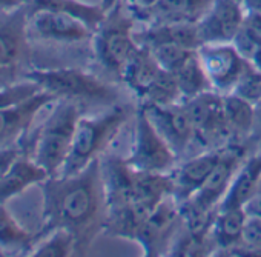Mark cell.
Returning a JSON list of instances; mask_svg holds the SVG:
<instances>
[{
  "label": "cell",
  "instance_id": "cell-8",
  "mask_svg": "<svg viewBox=\"0 0 261 257\" xmlns=\"http://www.w3.org/2000/svg\"><path fill=\"white\" fill-rule=\"evenodd\" d=\"M181 223L180 205L172 196H169L152 209L134 242L143 248V254L148 257L169 255Z\"/></svg>",
  "mask_w": 261,
  "mask_h": 257
},
{
  "label": "cell",
  "instance_id": "cell-34",
  "mask_svg": "<svg viewBox=\"0 0 261 257\" xmlns=\"http://www.w3.org/2000/svg\"><path fill=\"white\" fill-rule=\"evenodd\" d=\"M244 213L252 217H261V180L258 183V188L255 194L250 197V200L243 206Z\"/></svg>",
  "mask_w": 261,
  "mask_h": 257
},
{
  "label": "cell",
  "instance_id": "cell-4",
  "mask_svg": "<svg viewBox=\"0 0 261 257\" xmlns=\"http://www.w3.org/2000/svg\"><path fill=\"white\" fill-rule=\"evenodd\" d=\"M137 20L123 0L106 10L103 20L92 37V48L97 62L109 74L121 79V74L139 50L134 33Z\"/></svg>",
  "mask_w": 261,
  "mask_h": 257
},
{
  "label": "cell",
  "instance_id": "cell-11",
  "mask_svg": "<svg viewBox=\"0 0 261 257\" xmlns=\"http://www.w3.org/2000/svg\"><path fill=\"white\" fill-rule=\"evenodd\" d=\"M34 50L28 36L27 4L14 11L0 14V65L27 73Z\"/></svg>",
  "mask_w": 261,
  "mask_h": 257
},
{
  "label": "cell",
  "instance_id": "cell-41",
  "mask_svg": "<svg viewBox=\"0 0 261 257\" xmlns=\"http://www.w3.org/2000/svg\"><path fill=\"white\" fill-rule=\"evenodd\" d=\"M256 150H258V151H261V142H259V144L256 145Z\"/></svg>",
  "mask_w": 261,
  "mask_h": 257
},
{
  "label": "cell",
  "instance_id": "cell-27",
  "mask_svg": "<svg viewBox=\"0 0 261 257\" xmlns=\"http://www.w3.org/2000/svg\"><path fill=\"white\" fill-rule=\"evenodd\" d=\"M240 54L261 69V14H247L232 42Z\"/></svg>",
  "mask_w": 261,
  "mask_h": 257
},
{
  "label": "cell",
  "instance_id": "cell-13",
  "mask_svg": "<svg viewBox=\"0 0 261 257\" xmlns=\"http://www.w3.org/2000/svg\"><path fill=\"white\" fill-rule=\"evenodd\" d=\"M244 159H246V147L244 145L226 147L220 162L217 163L215 170L207 177L204 185L186 202H189L192 206H195L201 211H206V213L217 211L230 186V182H232L235 173L238 171V168Z\"/></svg>",
  "mask_w": 261,
  "mask_h": 257
},
{
  "label": "cell",
  "instance_id": "cell-25",
  "mask_svg": "<svg viewBox=\"0 0 261 257\" xmlns=\"http://www.w3.org/2000/svg\"><path fill=\"white\" fill-rule=\"evenodd\" d=\"M27 7L30 13L37 10H51L71 14L85 22L94 33L106 13L101 5H91L80 0H27Z\"/></svg>",
  "mask_w": 261,
  "mask_h": 257
},
{
  "label": "cell",
  "instance_id": "cell-1",
  "mask_svg": "<svg viewBox=\"0 0 261 257\" xmlns=\"http://www.w3.org/2000/svg\"><path fill=\"white\" fill-rule=\"evenodd\" d=\"M39 188L42 225L36 232V243L51 231L63 228L75 239V255L88 254L94 240L105 232L108 219L100 157L75 174L48 177Z\"/></svg>",
  "mask_w": 261,
  "mask_h": 257
},
{
  "label": "cell",
  "instance_id": "cell-15",
  "mask_svg": "<svg viewBox=\"0 0 261 257\" xmlns=\"http://www.w3.org/2000/svg\"><path fill=\"white\" fill-rule=\"evenodd\" d=\"M246 19V10L238 0H214L206 16L198 22L201 45L232 43Z\"/></svg>",
  "mask_w": 261,
  "mask_h": 257
},
{
  "label": "cell",
  "instance_id": "cell-28",
  "mask_svg": "<svg viewBox=\"0 0 261 257\" xmlns=\"http://www.w3.org/2000/svg\"><path fill=\"white\" fill-rule=\"evenodd\" d=\"M75 239L74 236L63 229H54L51 231L48 236H45L43 239H40L36 246L33 248V251L30 252V255L34 257H69V255H75Z\"/></svg>",
  "mask_w": 261,
  "mask_h": 257
},
{
  "label": "cell",
  "instance_id": "cell-9",
  "mask_svg": "<svg viewBox=\"0 0 261 257\" xmlns=\"http://www.w3.org/2000/svg\"><path fill=\"white\" fill-rule=\"evenodd\" d=\"M148 119L171 147L178 162L186 159L191 148L195 145V130L188 115L183 102L172 105L140 103Z\"/></svg>",
  "mask_w": 261,
  "mask_h": 257
},
{
  "label": "cell",
  "instance_id": "cell-20",
  "mask_svg": "<svg viewBox=\"0 0 261 257\" xmlns=\"http://www.w3.org/2000/svg\"><path fill=\"white\" fill-rule=\"evenodd\" d=\"M259 180H261V151L256 150L255 153L247 156L240 165L218 209L243 208L255 194Z\"/></svg>",
  "mask_w": 261,
  "mask_h": 257
},
{
  "label": "cell",
  "instance_id": "cell-7",
  "mask_svg": "<svg viewBox=\"0 0 261 257\" xmlns=\"http://www.w3.org/2000/svg\"><path fill=\"white\" fill-rule=\"evenodd\" d=\"M124 160L139 171L160 174L171 173L178 163L177 156L159 134L142 106L136 112L133 142Z\"/></svg>",
  "mask_w": 261,
  "mask_h": 257
},
{
  "label": "cell",
  "instance_id": "cell-31",
  "mask_svg": "<svg viewBox=\"0 0 261 257\" xmlns=\"http://www.w3.org/2000/svg\"><path fill=\"white\" fill-rule=\"evenodd\" d=\"M40 89L42 88L37 83H34L28 79H25L23 82H16L8 86H2L0 88V109L11 106L14 103H19V102L34 96Z\"/></svg>",
  "mask_w": 261,
  "mask_h": 257
},
{
  "label": "cell",
  "instance_id": "cell-21",
  "mask_svg": "<svg viewBox=\"0 0 261 257\" xmlns=\"http://www.w3.org/2000/svg\"><path fill=\"white\" fill-rule=\"evenodd\" d=\"M163 71L165 69L154 59L152 53L146 46L139 45V50L130 57L121 74V80L137 94L139 99H143V96L159 80Z\"/></svg>",
  "mask_w": 261,
  "mask_h": 257
},
{
  "label": "cell",
  "instance_id": "cell-32",
  "mask_svg": "<svg viewBox=\"0 0 261 257\" xmlns=\"http://www.w3.org/2000/svg\"><path fill=\"white\" fill-rule=\"evenodd\" d=\"M241 245L246 246L250 255H261V217L247 216Z\"/></svg>",
  "mask_w": 261,
  "mask_h": 257
},
{
  "label": "cell",
  "instance_id": "cell-16",
  "mask_svg": "<svg viewBox=\"0 0 261 257\" xmlns=\"http://www.w3.org/2000/svg\"><path fill=\"white\" fill-rule=\"evenodd\" d=\"M59 99L54 94L40 89L34 96L0 109V148L17 147L36 115L48 102Z\"/></svg>",
  "mask_w": 261,
  "mask_h": 257
},
{
  "label": "cell",
  "instance_id": "cell-29",
  "mask_svg": "<svg viewBox=\"0 0 261 257\" xmlns=\"http://www.w3.org/2000/svg\"><path fill=\"white\" fill-rule=\"evenodd\" d=\"M154 59L159 62V65L168 71L175 73L197 50H189L186 46H181L178 43H159L148 48Z\"/></svg>",
  "mask_w": 261,
  "mask_h": 257
},
{
  "label": "cell",
  "instance_id": "cell-6",
  "mask_svg": "<svg viewBox=\"0 0 261 257\" xmlns=\"http://www.w3.org/2000/svg\"><path fill=\"white\" fill-rule=\"evenodd\" d=\"M188 115L195 130V145L206 150L235 145L230 128L224 117L223 96L206 91L192 99L183 100Z\"/></svg>",
  "mask_w": 261,
  "mask_h": 257
},
{
  "label": "cell",
  "instance_id": "cell-35",
  "mask_svg": "<svg viewBox=\"0 0 261 257\" xmlns=\"http://www.w3.org/2000/svg\"><path fill=\"white\" fill-rule=\"evenodd\" d=\"M19 76L23 77V73H20L19 69H14V68H8V66L0 65V88L16 83Z\"/></svg>",
  "mask_w": 261,
  "mask_h": 257
},
{
  "label": "cell",
  "instance_id": "cell-37",
  "mask_svg": "<svg viewBox=\"0 0 261 257\" xmlns=\"http://www.w3.org/2000/svg\"><path fill=\"white\" fill-rule=\"evenodd\" d=\"M123 2L127 5L130 13H139V11L152 8L154 5H157L160 2V0H123Z\"/></svg>",
  "mask_w": 261,
  "mask_h": 257
},
{
  "label": "cell",
  "instance_id": "cell-43",
  "mask_svg": "<svg viewBox=\"0 0 261 257\" xmlns=\"http://www.w3.org/2000/svg\"><path fill=\"white\" fill-rule=\"evenodd\" d=\"M238 2H241V0H238Z\"/></svg>",
  "mask_w": 261,
  "mask_h": 257
},
{
  "label": "cell",
  "instance_id": "cell-22",
  "mask_svg": "<svg viewBox=\"0 0 261 257\" xmlns=\"http://www.w3.org/2000/svg\"><path fill=\"white\" fill-rule=\"evenodd\" d=\"M247 214L243 208L218 209L212 223L211 236L215 245V255L241 245Z\"/></svg>",
  "mask_w": 261,
  "mask_h": 257
},
{
  "label": "cell",
  "instance_id": "cell-23",
  "mask_svg": "<svg viewBox=\"0 0 261 257\" xmlns=\"http://www.w3.org/2000/svg\"><path fill=\"white\" fill-rule=\"evenodd\" d=\"M223 109L235 145H243L244 142L249 145L255 122V105L230 92L223 96Z\"/></svg>",
  "mask_w": 261,
  "mask_h": 257
},
{
  "label": "cell",
  "instance_id": "cell-12",
  "mask_svg": "<svg viewBox=\"0 0 261 257\" xmlns=\"http://www.w3.org/2000/svg\"><path fill=\"white\" fill-rule=\"evenodd\" d=\"M197 53L212 85V89L221 96L230 94L247 62L235 48V45H201Z\"/></svg>",
  "mask_w": 261,
  "mask_h": 257
},
{
  "label": "cell",
  "instance_id": "cell-18",
  "mask_svg": "<svg viewBox=\"0 0 261 257\" xmlns=\"http://www.w3.org/2000/svg\"><path fill=\"white\" fill-rule=\"evenodd\" d=\"M134 37L140 46L146 48L159 43H178L189 50H198L201 46L198 24L137 25Z\"/></svg>",
  "mask_w": 261,
  "mask_h": 257
},
{
  "label": "cell",
  "instance_id": "cell-42",
  "mask_svg": "<svg viewBox=\"0 0 261 257\" xmlns=\"http://www.w3.org/2000/svg\"><path fill=\"white\" fill-rule=\"evenodd\" d=\"M0 255H4V252H2V251H0Z\"/></svg>",
  "mask_w": 261,
  "mask_h": 257
},
{
  "label": "cell",
  "instance_id": "cell-36",
  "mask_svg": "<svg viewBox=\"0 0 261 257\" xmlns=\"http://www.w3.org/2000/svg\"><path fill=\"white\" fill-rule=\"evenodd\" d=\"M261 142V99L255 105V122H253V131L250 136L249 144L258 145Z\"/></svg>",
  "mask_w": 261,
  "mask_h": 257
},
{
  "label": "cell",
  "instance_id": "cell-24",
  "mask_svg": "<svg viewBox=\"0 0 261 257\" xmlns=\"http://www.w3.org/2000/svg\"><path fill=\"white\" fill-rule=\"evenodd\" d=\"M34 245L36 234L27 231L5 205H0V251L4 255H30Z\"/></svg>",
  "mask_w": 261,
  "mask_h": 257
},
{
  "label": "cell",
  "instance_id": "cell-33",
  "mask_svg": "<svg viewBox=\"0 0 261 257\" xmlns=\"http://www.w3.org/2000/svg\"><path fill=\"white\" fill-rule=\"evenodd\" d=\"M22 151L19 147H8V148H0V177L10 168V165L17 159V156Z\"/></svg>",
  "mask_w": 261,
  "mask_h": 257
},
{
  "label": "cell",
  "instance_id": "cell-17",
  "mask_svg": "<svg viewBox=\"0 0 261 257\" xmlns=\"http://www.w3.org/2000/svg\"><path fill=\"white\" fill-rule=\"evenodd\" d=\"M214 0H160L149 10L133 13L139 25L157 24H198Z\"/></svg>",
  "mask_w": 261,
  "mask_h": 257
},
{
  "label": "cell",
  "instance_id": "cell-19",
  "mask_svg": "<svg viewBox=\"0 0 261 257\" xmlns=\"http://www.w3.org/2000/svg\"><path fill=\"white\" fill-rule=\"evenodd\" d=\"M49 174L37 165L33 157L20 153L10 168L0 177V205L20 196L33 185H40Z\"/></svg>",
  "mask_w": 261,
  "mask_h": 257
},
{
  "label": "cell",
  "instance_id": "cell-40",
  "mask_svg": "<svg viewBox=\"0 0 261 257\" xmlns=\"http://www.w3.org/2000/svg\"><path fill=\"white\" fill-rule=\"evenodd\" d=\"M117 2H118V0H101V4H100V5H101L103 10L106 11V10H109L111 7H114Z\"/></svg>",
  "mask_w": 261,
  "mask_h": 257
},
{
  "label": "cell",
  "instance_id": "cell-14",
  "mask_svg": "<svg viewBox=\"0 0 261 257\" xmlns=\"http://www.w3.org/2000/svg\"><path fill=\"white\" fill-rule=\"evenodd\" d=\"M224 148L201 151L180 160L174 167L169 174L172 179V197L178 205L189 200L204 185V182L220 162Z\"/></svg>",
  "mask_w": 261,
  "mask_h": 257
},
{
  "label": "cell",
  "instance_id": "cell-2",
  "mask_svg": "<svg viewBox=\"0 0 261 257\" xmlns=\"http://www.w3.org/2000/svg\"><path fill=\"white\" fill-rule=\"evenodd\" d=\"M83 115L82 105L68 99H54L34 115L19 150L33 157L49 177L59 176L69 156L75 126Z\"/></svg>",
  "mask_w": 261,
  "mask_h": 257
},
{
  "label": "cell",
  "instance_id": "cell-26",
  "mask_svg": "<svg viewBox=\"0 0 261 257\" xmlns=\"http://www.w3.org/2000/svg\"><path fill=\"white\" fill-rule=\"evenodd\" d=\"M172 74L177 80L183 100L192 99L206 91H214L197 51Z\"/></svg>",
  "mask_w": 261,
  "mask_h": 257
},
{
  "label": "cell",
  "instance_id": "cell-5",
  "mask_svg": "<svg viewBox=\"0 0 261 257\" xmlns=\"http://www.w3.org/2000/svg\"><path fill=\"white\" fill-rule=\"evenodd\" d=\"M37 83L42 89L54 94L59 99H68L89 105H115L118 92L111 85L101 82L95 76L77 68H54V69H28L23 74Z\"/></svg>",
  "mask_w": 261,
  "mask_h": 257
},
{
  "label": "cell",
  "instance_id": "cell-39",
  "mask_svg": "<svg viewBox=\"0 0 261 257\" xmlns=\"http://www.w3.org/2000/svg\"><path fill=\"white\" fill-rule=\"evenodd\" d=\"M247 14H261V0H241Z\"/></svg>",
  "mask_w": 261,
  "mask_h": 257
},
{
  "label": "cell",
  "instance_id": "cell-10",
  "mask_svg": "<svg viewBox=\"0 0 261 257\" xmlns=\"http://www.w3.org/2000/svg\"><path fill=\"white\" fill-rule=\"evenodd\" d=\"M28 36L31 42L72 45L92 40L94 31L71 14L37 10L28 11Z\"/></svg>",
  "mask_w": 261,
  "mask_h": 257
},
{
  "label": "cell",
  "instance_id": "cell-30",
  "mask_svg": "<svg viewBox=\"0 0 261 257\" xmlns=\"http://www.w3.org/2000/svg\"><path fill=\"white\" fill-rule=\"evenodd\" d=\"M232 92L256 105L261 99V69L247 60Z\"/></svg>",
  "mask_w": 261,
  "mask_h": 257
},
{
  "label": "cell",
  "instance_id": "cell-3",
  "mask_svg": "<svg viewBox=\"0 0 261 257\" xmlns=\"http://www.w3.org/2000/svg\"><path fill=\"white\" fill-rule=\"evenodd\" d=\"M136 111L129 105L115 103L98 114L82 115L75 126L69 156L59 176L75 174L108 151Z\"/></svg>",
  "mask_w": 261,
  "mask_h": 257
},
{
  "label": "cell",
  "instance_id": "cell-38",
  "mask_svg": "<svg viewBox=\"0 0 261 257\" xmlns=\"http://www.w3.org/2000/svg\"><path fill=\"white\" fill-rule=\"evenodd\" d=\"M27 4V0H0V14L14 11Z\"/></svg>",
  "mask_w": 261,
  "mask_h": 257
}]
</instances>
